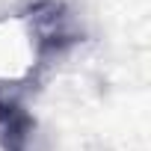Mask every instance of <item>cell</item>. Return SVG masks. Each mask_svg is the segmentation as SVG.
<instances>
[{
  "mask_svg": "<svg viewBox=\"0 0 151 151\" xmlns=\"http://www.w3.org/2000/svg\"><path fill=\"white\" fill-rule=\"evenodd\" d=\"M36 119L15 101L0 98V145L3 151H33Z\"/></svg>",
  "mask_w": 151,
  "mask_h": 151,
  "instance_id": "6da1fadb",
  "label": "cell"
}]
</instances>
